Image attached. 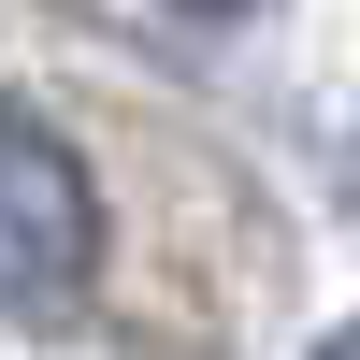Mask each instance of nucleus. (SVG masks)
<instances>
[{
    "label": "nucleus",
    "instance_id": "obj_1",
    "mask_svg": "<svg viewBox=\"0 0 360 360\" xmlns=\"http://www.w3.org/2000/svg\"><path fill=\"white\" fill-rule=\"evenodd\" d=\"M86 274H101V188L29 101H0V303L58 317L86 303Z\"/></svg>",
    "mask_w": 360,
    "mask_h": 360
},
{
    "label": "nucleus",
    "instance_id": "obj_2",
    "mask_svg": "<svg viewBox=\"0 0 360 360\" xmlns=\"http://www.w3.org/2000/svg\"><path fill=\"white\" fill-rule=\"evenodd\" d=\"M173 15H259V0H173Z\"/></svg>",
    "mask_w": 360,
    "mask_h": 360
},
{
    "label": "nucleus",
    "instance_id": "obj_3",
    "mask_svg": "<svg viewBox=\"0 0 360 360\" xmlns=\"http://www.w3.org/2000/svg\"><path fill=\"white\" fill-rule=\"evenodd\" d=\"M317 360H360V317H346V332H332V346H317Z\"/></svg>",
    "mask_w": 360,
    "mask_h": 360
}]
</instances>
